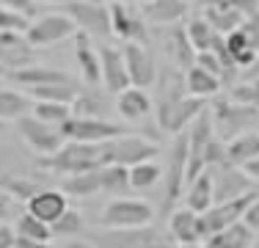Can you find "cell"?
Wrapping results in <instances>:
<instances>
[{"instance_id":"cell-32","label":"cell","mask_w":259,"mask_h":248,"mask_svg":"<svg viewBox=\"0 0 259 248\" xmlns=\"http://www.w3.org/2000/svg\"><path fill=\"white\" fill-rule=\"evenodd\" d=\"M33 108V99L22 91H14V89H0V121H17L20 116L30 113Z\"/></svg>"},{"instance_id":"cell-39","label":"cell","mask_w":259,"mask_h":248,"mask_svg":"<svg viewBox=\"0 0 259 248\" xmlns=\"http://www.w3.org/2000/svg\"><path fill=\"white\" fill-rule=\"evenodd\" d=\"M30 113H33L36 119L47 121V124L61 127V124H64V121L72 116V105H69V102H50V99H33V108H30Z\"/></svg>"},{"instance_id":"cell-14","label":"cell","mask_w":259,"mask_h":248,"mask_svg":"<svg viewBox=\"0 0 259 248\" xmlns=\"http://www.w3.org/2000/svg\"><path fill=\"white\" fill-rule=\"evenodd\" d=\"M110 28L113 36L121 42H149V30H146V17L135 11L130 3H110Z\"/></svg>"},{"instance_id":"cell-3","label":"cell","mask_w":259,"mask_h":248,"mask_svg":"<svg viewBox=\"0 0 259 248\" xmlns=\"http://www.w3.org/2000/svg\"><path fill=\"white\" fill-rule=\"evenodd\" d=\"M100 248H174V237L160 229L133 226V229H105V232L91 234Z\"/></svg>"},{"instance_id":"cell-13","label":"cell","mask_w":259,"mask_h":248,"mask_svg":"<svg viewBox=\"0 0 259 248\" xmlns=\"http://www.w3.org/2000/svg\"><path fill=\"white\" fill-rule=\"evenodd\" d=\"M127 64V74H130V86H138V89H149L157 80V61L149 53V47L141 45V42H124L121 47Z\"/></svg>"},{"instance_id":"cell-46","label":"cell","mask_w":259,"mask_h":248,"mask_svg":"<svg viewBox=\"0 0 259 248\" xmlns=\"http://www.w3.org/2000/svg\"><path fill=\"white\" fill-rule=\"evenodd\" d=\"M0 3L14 9V11H20V14H25L28 20L36 14V0H0Z\"/></svg>"},{"instance_id":"cell-36","label":"cell","mask_w":259,"mask_h":248,"mask_svg":"<svg viewBox=\"0 0 259 248\" xmlns=\"http://www.w3.org/2000/svg\"><path fill=\"white\" fill-rule=\"evenodd\" d=\"M100 188L105 193H113V196H124L130 188V169L127 166H100Z\"/></svg>"},{"instance_id":"cell-22","label":"cell","mask_w":259,"mask_h":248,"mask_svg":"<svg viewBox=\"0 0 259 248\" xmlns=\"http://www.w3.org/2000/svg\"><path fill=\"white\" fill-rule=\"evenodd\" d=\"M116 110L124 121H144L152 113V97L146 94V89L127 86L121 94H116Z\"/></svg>"},{"instance_id":"cell-20","label":"cell","mask_w":259,"mask_h":248,"mask_svg":"<svg viewBox=\"0 0 259 248\" xmlns=\"http://www.w3.org/2000/svg\"><path fill=\"white\" fill-rule=\"evenodd\" d=\"M168 234L174 237V243L188 245V243H201L204 232H201V215L193 213L190 207L174 210L168 215Z\"/></svg>"},{"instance_id":"cell-57","label":"cell","mask_w":259,"mask_h":248,"mask_svg":"<svg viewBox=\"0 0 259 248\" xmlns=\"http://www.w3.org/2000/svg\"><path fill=\"white\" fill-rule=\"evenodd\" d=\"M108 3H133V0H108Z\"/></svg>"},{"instance_id":"cell-61","label":"cell","mask_w":259,"mask_h":248,"mask_svg":"<svg viewBox=\"0 0 259 248\" xmlns=\"http://www.w3.org/2000/svg\"><path fill=\"white\" fill-rule=\"evenodd\" d=\"M144 3H149V0H144Z\"/></svg>"},{"instance_id":"cell-30","label":"cell","mask_w":259,"mask_h":248,"mask_svg":"<svg viewBox=\"0 0 259 248\" xmlns=\"http://www.w3.org/2000/svg\"><path fill=\"white\" fill-rule=\"evenodd\" d=\"M58 188L72 198H89L94 193H100V169L94 171H83V174H69V177H61Z\"/></svg>"},{"instance_id":"cell-55","label":"cell","mask_w":259,"mask_h":248,"mask_svg":"<svg viewBox=\"0 0 259 248\" xmlns=\"http://www.w3.org/2000/svg\"><path fill=\"white\" fill-rule=\"evenodd\" d=\"M248 72H251V74H256V77H259V58H256V64H254V66H251V69H248Z\"/></svg>"},{"instance_id":"cell-59","label":"cell","mask_w":259,"mask_h":248,"mask_svg":"<svg viewBox=\"0 0 259 248\" xmlns=\"http://www.w3.org/2000/svg\"><path fill=\"white\" fill-rule=\"evenodd\" d=\"M0 74H6V69H3V64H0Z\"/></svg>"},{"instance_id":"cell-47","label":"cell","mask_w":259,"mask_h":248,"mask_svg":"<svg viewBox=\"0 0 259 248\" xmlns=\"http://www.w3.org/2000/svg\"><path fill=\"white\" fill-rule=\"evenodd\" d=\"M243 223H245V226H251L254 232H259V196L248 204V207H245V213H243Z\"/></svg>"},{"instance_id":"cell-28","label":"cell","mask_w":259,"mask_h":248,"mask_svg":"<svg viewBox=\"0 0 259 248\" xmlns=\"http://www.w3.org/2000/svg\"><path fill=\"white\" fill-rule=\"evenodd\" d=\"M221 83H224V80H221L218 74L207 72L204 66H199V64H193V66L185 69V89H188L190 97L209 99V97H215L221 91Z\"/></svg>"},{"instance_id":"cell-18","label":"cell","mask_w":259,"mask_h":248,"mask_svg":"<svg viewBox=\"0 0 259 248\" xmlns=\"http://www.w3.org/2000/svg\"><path fill=\"white\" fill-rule=\"evenodd\" d=\"M25 207H28L30 215H36L39 221H45V223H50V226H53V223L66 213L69 201H66V193L61 188H41L36 196L28 198Z\"/></svg>"},{"instance_id":"cell-54","label":"cell","mask_w":259,"mask_h":248,"mask_svg":"<svg viewBox=\"0 0 259 248\" xmlns=\"http://www.w3.org/2000/svg\"><path fill=\"white\" fill-rule=\"evenodd\" d=\"M180 248H207V243H188V245H180Z\"/></svg>"},{"instance_id":"cell-9","label":"cell","mask_w":259,"mask_h":248,"mask_svg":"<svg viewBox=\"0 0 259 248\" xmlns=\"http://www.w3.org/2000/svg\"><path fill=\"white\" fill-rule=\"evenodd\" d=\"M77 33V25L69 14H61V11H53V14H41L36 20H30L25 36L33 47H50V45H58L64 39H72Z\"/></svg>"},{"instance_id":"cell-5","label":"cell","mask_w":259,"mask_h":248,"mask_svg":"<svg viewBox=\"0 0 259 248\" xmlns=\"http://www.w3.org/2000/svg\"><path fill=\"white\" fill-rule=\"evenodd\" d=\"M155 218V210L146 198H133V196H116L113 201L105 204L100 213V223L105 229H133V226H146Z\"/></svg>"},{"instance_id":"cell-41","label":"cell","mask_w":259,"mask_h":248,"mask_svg":"<svg viewBox=\"0 0 259 248\" xmlns=\"http://www.w3.org/2000/svg\"><path fill=\"white\" fill-rule=\"evenodd\" d=\"M229 99H232V102L248 105V108L259 110V77H256V74H251L248 80H240V83L232 89Z\"/></svg>"},{"instance_id":"cell-23","label":"cell","mask_w":259,"mask_h":248,"mask_svg":"<svg viewBox=\"0 0 259 248\" xmlns=\"http://www.w3.org/2000/svg\"><path fill=\"white\" fill-rule=\"evenodd\" d=\"M215 204V185H212V169H204L196 179H190L185 188V207H190L193 213H207Z\"/></svg>"},{"instance_id":"cell-38","label":"cell","mask_w":259,"mask_h":248,"mask_svg":"<svg viewBox=\"0 0 259 248\" xmlns=\"http://www.w3.org/2000/svg\"><path fill=\"white\" fill-rule=\"evenodd\" d=\"M41 188H45L41 182H36V179H28V177H11V174L0 177V193L11 196L14 201H22V204H25L30 196L39 193Z\"/></svg>"},{"instance_id":"cell-15","label":"cell","mask_w":259,"mask_h":248,"mask_svg":"<svg viewBox=\"0 0 259 248\" xmlns=\"http://www.w3.org/2000/svg\"><path fill=\"white\" fill-rule=\"evenodd\" d=\"M212 185H215V204H218V201H229V198L248 193L254 188V179L245 174V169H240V166L224 163V166H215Z\"/></svg>"},{"instance_id":"cell-29","label":"cell","mask_w":259,"mask_h":248,"mask_svg":"<svg viewBox=\"0 0 259 248\" xmlns=\"http://www.w3.org/2000/svg\"><path fill=\"white\" fill-rule=\"evenodd\" d=\"M204 243H207V248H251V243H254V229L245 226L243 221H237L232 226L221 229V232L209 234Z\"/></svg>"},{"instance_id":"cell-21","label":"cell","mask_w":259,"mask_h":248,"mask_svg":"<svg viewBox=\"0 0 259 248\" xmlns=\"http://www.w3.org/2000/svg\"><path fill=\"white\" fill-rule=\"evenodd\" d=\"M163 50H165V55H168L171 64H177L180 69H188V66L196 64V50H193V45H190L185 28H180V25H165Z\"/></svg>"},{"instance_id":"cell-56","label":"cell","mask_w":259,"mask_h":248,"mask_svg":"<svg viewBox=\"0 0 259 248\" xmlns=\"http://www.w3.org/2000/svg\"><path fill=\"white\" fill-rule=\"evenodd\" d=\"M251 248H259V232H254V243H251Z\"/></svg>"},{"instance_id":"cell-43","label":"cell","mask_w":259,"mask_h":248,"mask_svg":"<svg viewBox=\"0 0 259 248\" xmlns=\"http://www.w3.org/2000/svg\"><path fill=\"white\" fill-rule=\"evenodd\" d=\"M30 20L25 14H20V11L9 9V6L0 3V30H17V33H25L28 30Z\"/></svg>"},{"instance_id":"cell-2","label":"cell","mask_w":259,"mask_h":248,"mask_svg":"<svg viewBox=\"0 0 259 248\" xmlns=\"http://www.w3.org/2000/svg\"><path fill=\"white\" fill-rule=\"evenodd\" d=\"M163 213L171 215L174 204L188 188V133H177L168 152V163L163 169Z\"/></svg>"},{"instance_id":"cell-16","label":"cell","mask_w":259,"mask_h":248,"mask_svg":"<svg viewBox=\"0 0 259 248\" xmlns=\"http://www.w3.org/2000/svg\"><path fill=\"white\" fill-rule=\"evenodd\" d=\"M33 58H36V47L28 42L25 33L0 30V64H3L6 72L33 64Z\"/></svg>"},{"instance_id":"cell-49","label":"cell","mask_w":259,"mask_h":248,"mask_svg":"<svg viewBox=\"0 0 259 248\" xmlns=\"http://www.w3.org/2000/svg\"><path fill=\"white\" fill-rule=\"evenodd\" d=\"M11 204H14V198H11V196H6V193H0V223H6V218H9Z\"/></svg>"},{"instance_id":"cell-44","label":"cell","mask_w":259,"mask_h":248,"mask_svg":"<svg viewBox=\"0 0 259 248\" xmlns=\"http://www.w3.org/2000/svg\"><path fill=\"white\" fill-rule=\"evenodd\" d=\"M196 64H199V66H204L207 72L218 74L221 80H226V77H229V72L224 69V64L218 61V55H215L212 50H204V53H196Z\"/></svg>"},{"instance_id":"cell-42","label":"cell","mask_w":259,"mask_h":248,"mask_svg":"<svg viewBox=\"0 0 259 248\" xmlns=\"http://www.w3.org/2000/svg\"><path fill=\"white\" fill-rule=\"evenodd\" d=\"M83 226H85L83 215H80L75 207H66V213L53 223V234H55V237H72V234L83 232Z\"/></svg>"},{"instance_id":"cell-27","label":"cell","mask_w":259,"mask_h":248,"mask_svg":"<svg viewBox=\"0 0 259 248\" xmlns=\"http://www.w3.org/2000/svg\"><path fill=\"white\" fill-rule=\"evenodd\" d=\"M254 157H259V133L256 130H245V133H237L234 138L226 141V160L232 166L243 169Z\"/></svg>"},{"instance_id":"cell-6","label":"cell","mask_w":259,"mask_h":248,"mask_svg":"<svg viewBox=\"0 0 259 248\" xmlns=\"http://www.w3.org/2000/svg\"><path fill=\"white\" fill-rule=\"evenodd\" d=\"M212 113V124H215V135L221 141H229L237 133H245V130L254 127V121L259 119V110L248 108V105L232 102V99H221L209 108Z\"/></svg>"},{"instance_id":"cell-24","label":"cell","mask_w":259,"mask_h":248,"mask_svg":"<svg viewBox=\"0 0 259 248\" xmlns=\"http://www.w3.org/2000/svg\"><path fill=\"white\" fill-rule=\"evenodd\" d=\"M17 86L22 89H36V86H47V83H61V80H69V74L55 69V66H39V64H28L20 66V69L6 72Z\"/></svg>"},{"instance_id":"cell-25","label":"cell","mask_w":259,"mask_h":248,"mask_svg":"<svg viewBox=\"0 0 259 248\" xmlns=\"http://www.w3.org/2000/svg\"><path fill=\"white\" fill-rule=\"evenodd\" d=\"M188 14V0H149L144 3V17L152 25H180Z\"/></svg>"},{"instance_id":"cell-52","label":"cell","mask_w":259,"mask_h":248,"mask_svg":"<svg viewBox=\"0 0 259 248\" xmlns=\"http://www.w3.org/2000/svg\"><path fill=\"white\" fill-rule=\"evenodd\" d=\"M66 248H100V245H97L91 237H85V240H69Z\"/></svg>"},{"instance_id":"cell-26","label":"cell","mask_w":259,"mask_h":248,"mask_svg":"<svg viewBox=\"0 0 259 248\" xmlns=\"http://www.w3.org/2000/svg\"><path fill=\"white\" fill-rule=\"evenodd\" d=\"M110 113V99L108 91H97V86L80 89V94L72 102V116H91V119H105Z\"/></svg>"},{"instance_id":"cell-35","label":"cell","mask_w":259,"mask_h":248,"mask_svg":"<svg viewBox=\"0 0 259 248\" xmlns=\"http://www.w3.org/2000/svg\"><path fill=\"white\" fill-rule=\"evenodd\" d=\"M14 232H17V237L36 240V243H50V240L55 237L50 223L39 221V218H36V215H30L28 210H25V213L20 215V218H17V223H14Z\"/></svg>"},{"instance_id":"cell-60","label":"cell","mask_w":259,"mask_h":248,"mask_svg":"<svg viewBox=\"0 0 259 248\" xmlns=\"http://www.w3.org/2000/svg\"><path fill=\"white\" fill-rule=\"evenodd\" d=\"M0 130H3V121H0Z\"/></svg>"},{"instance_id":"cell-1","label":"cell","mask_w":259,"mask_h":248,"mask_svg":"<svg viewBox=\"0 0 259 248\" xmlns=\"http://www.w3.org/2000/svg\"><path fill=\"white\" fill-rule=\"evenodd\" d=\"M100 144H85V141H64V146L53 154L36 160L39 171H50L58 177H69V174H83L100 169Z\"/></svg>"},{"instance_id":"cell-12","label":"cell","mask_w":259,"mask_h":248,"mask_svg":"<svg viewBox=\"0 0 259 248\" xmlns=\"http://www.w3.org/2000/svg\"><path fill=\"white\" fill-rule=\"evenodd\" d=\"M254 198H256V193H254V190H248V193H243L237 198L212 204L207 213H201V232H204V240L209 237V234H215V232H221V229L232 226V223L243 221L245 207H248Z\"/></svg>"},{"instance_id":"cell-31","label":"cell","mask_w":259,"mask_h":248,"mask_svg":"<svg viewBox=\"0 0 259 248\" xmlns=\"http://www.w3.org/2000/svg\"><path fill=\"white\" fill-rule=\"evenodd\" d=\"M224 42H226V50H229L232 61L237 69H251V66L256 64V50L248 45V39H245V33L240 28L229 30V33H224Z\"/></svg>"},{"instance_id":"cell-17","label":"cell","mask_w":259,"mask_h":248,"mask_svg":"<svg viewBox=\"0 0 259 248\" xmlns=\"http://www.w3.org/2000/svg\"><path fill=\"white\" fill-rule=\"evenodd\" d=\"M100 69H102V86L108 94H121L130 86V74L121 50L116 47H100Z\"/></svg>"},{"instance_id":"cell-7","label":"cell","mask_w":259,"mask_h":248,"mask_svg":"<svg viewBox=\"0 0 259 248\" xmlns=\"http://www.w3.org/2000/svg\"><path fill=\"white\" fill-rule=\"evenodd\" d=\"M64 9L75 20L77 30H85L89 36H97V39L113 36L110 6H105V0H69V3H64Z\"/></svg>"},{"instance_id":"cell-19","label":"cell","mask_w":259,"mask_h":248,"mask_svg":"<svg viewBox=\"0 0 259 248\" xmlns=\"http://www.w3.org/2000/svg\"><path fill=\"white\" fill-rule=\"evenodd\" d=\"M75 61L80 66L85 86H102V69H100V50L91 47V36L85 30H77L75 36Z\"/></svg>"},{"instance_id":"cell-51","label":"cell","mask_w":259,"mask_h":248,"mask_svg":"<svg viewBox=\"0 0 259 248\" xmlns=\"http://www.w3.org/2000/svg\"><path fill=\"white\" fill-rule=\"evenodd\" d=\"M243 169H245V174H248V177L254 179V182H259V157H254L251 163H245Z\"/></svg>"},{"instance_id":"cell-4","label":"cell","mask_w":259,"mask_h":248,"mask_svg":"<svg viewBox=\"0 0 259 248\" xmlns=\"http://www.w3.org/2000/svg\"><path fill=\"white\" fill-rule=\"evenodd\" d=\"M157 157V146L152 141H146L144 135H116V138H108L100 144V160L102 166H135V163H144V160H155Z\"/></svg>"},{"instance_id":"cell-48","label":"cell","mask_w":259,"mask_h":248,"mask_svg":"<svg viewBox=\"0 0 259 248\" xmlns=\"http://www.w3.org/2000/svg\"><path fill=\"white\" fill-rule=\"evenodd\" d=\"M14 243H17L14 226H9V223H0V248H14Z\"/></svg>"},{"instance_id":"cell-45","label":"cell","mask_w":259,"mask_h":248,"mask_svg":"<svg viewBox=\"0 0 259 248\" xmlns=\"http://www.w3.org/2000/svg\"><path fill=\"white\" fill-rule=\"evenodd\" d=\"M240 30L245 33V39H248V45L256 50V55H259V14H251V17H245L243 25H240Z\"/></svg>"},{"instance_id":"cell-50","label":"cell","mask_w":259,"mask_h":248,"mask_svg":"<svg viewBox=\"0 0 259 248\" xmlns=\"http://www.w3.org/2000/svg\"><path fill=\"white\" fill-rule=\"evenodd\" d=\"M14 248H50V243H36V240H25V237H17Z\"/></svg>"},{"instance_id":"cell-8","label":"cell","mask_w":259,"mask_h":248,"mask_svg":"<svg viewBox=\"0 0 259 248\" xmlns=\"http://www.w3.org/2000/svg\"><path fill=\"white\" fill-rule=\"evenodd\" d=\"M204 108H207L204 99L190 97V94L174 99V102H168V105H155V119H157L160 133H165V135L185 133V127H190V124H193V119H196V116H199Z\"/></svg>"},{"instance_id":"cell-34","label":"cell","mask_w":259,"mask_h":248,"mask_svg":"<svg viewBox=\"0 0 259 248\" xmlns=\"http://www.w3.org/2000/svg\"><path fill=\"white\" fill-rule=\"evenodd\" d=\"M28 94L33 99H50V102H75V97L80 94V86L75 80H61V83H47V86H36L28 89Z\"/></svg>"},{"instance_id":"cell-58","label":"cell","mask_w":259,"mask_h":248,"mask_svg":"<svg viewBox=\"0 0 259 248\" xmlns=\"http://www.w3.org/2000/svg\"><path fill=\"white\" fill-rule=\"evenodd\" d=\"M47 3H69V0H47Z\"/></svg>"},{"instance_id":"cell-33","label":"cell","mask_w":259,"mask_h":248,"mask_svg":"<svg viewBox=\"0 0 259 248\" xmlns=\"http://www.w3.org/2000/svg\"><path fill=\"white\" fill-rule=\"evenodd\" d=\"M204 20L212 25L218 33H229V30H234V28H240L243 25V11H237L234 6H229V3H218V6H207L204 9Z\"/></svg>"},{"instance_id":"cell-40","label":"cell","mask_w":259,"mask_h":248,"mask_svg":"<svg viewBox=\"0 0 259 248\" xmlns=\"http://www.w3.org/2000/svg\"><path fill=\"white\" fill-rule=\"evenodd\" d=\"M185 33H188V39H190V45H193L196 53H204V50L212 47L218 30H215L204 17H196V20H190L188 25H185Z\"/></svg>"},{"instance_id":"cell-37","label":"cell","mask_w":259,"mask_h":248,"mask_svg":"<svg viewBox=\"0 0 259 248\" xmlns=\"http://www.w3.org/2000/svg\"><path fill=\"white\" fill-rule=\"evenodd\" d=\"M160 179H163V166H157L155 160L130 166V188L133 190H149L160 185Z\"/></svg>"},{"instance_id":"cell-11","label":"cell","mask_w":259,"mask_h":248,"mask_svg":"<svg viewBox=\"0 0 259 248\" xmlns=\"http://www.w3.org/2000/svg\"><path fill=\"white\" fill-rule=\"evenodd\" d=\"M17 130H20L22 141L33 149L39 157H45V154H53L58 152L61 146H64V133H61V127H55V124H47L41 119H36L33 113H25L17 119Z\"/></svg>"},{"instance_id":"cell-10","label":"cell","mask_w":259,"mask_h":248,"mask_svg":"<svg viewBox=\"0 0 259 248\" xmlns=\"http://www.w3.org/2000/svg\"><path fill=\"white\" fill-rule=\"evenodd\" d=\"M61 133L66 141H85V144H102L108 138L130 133V127L108 119H91V116H69L61 124Z\"/></svg>"},{"instance_id":"cell-53","label":"cell","mask_w":259,"mask_h":248,"mask_svg":"<svg viewBox=\"0 0 259 248\" xmlns=\"http://www.w3.org/2000/svg\"><path fill=\"white\" fill-rule=\"evenodd\" d=\"M193 3H196V6H204V9H207V6H218V3H229V0H193Z\"/></svg>"}]
</instances>
